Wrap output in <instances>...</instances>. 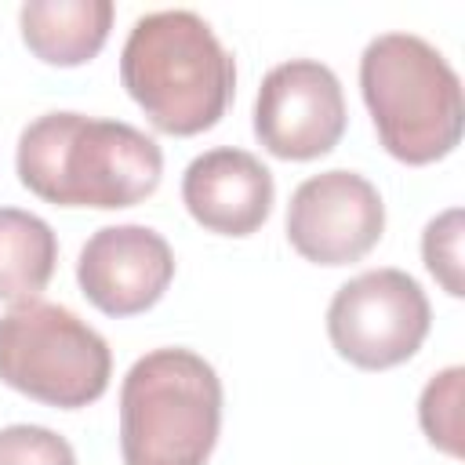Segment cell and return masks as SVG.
<instances>
[{"instance_id":"12","label":"cell","mask_w":465,"mask_h":465,"mask_svg":"<svg viewBox=\"0 0 465 465\" xmlns=\"http://www.w3.org/2000/svg\"><path fill=\"white\" fill-rule=\"evenodd\" d=\"M54 229L22 207H0V302H33L54 276Z\"/></svg>"},{"instance_id":"1","label":"cell","mask_w":465,"mask_h":465,"mask_svg":"<svg viewBox=\"0 0 465 465\" xmlns=\"http://www.w3.org/2000/svg\"><path fill=\"white\" fill-rule=\"evenodd\" d=\"M15 167L22 185L54 207L116 211L160 185L163 153L124 120L44 113L22 131Z\"/></svg>"},{"instance_id":"6","label":"cell","mask_w":465,"mask_h":465,"mask_svg":"<svg viewBox=\"0 0 465 465\" xmlns=\"http://www.w3.org/2000/svg\"><path fill=\"white\" fill-rule=\"evenodd\" d=\"M432 323L429 298L403 269H371L341 283L327 305V334L341 360L385 371L411 360Z\"/></svg>"},{"instance_id":"8","label":"cell","mask_w":465,"mask_h":465,"mask_svg":"<svg viewBox=\"0 0 465 465\" xmlns=\"http://www.w3.org/2000/svg\"><path fill=\"white\" fill-rule=\"evenodd\" d=\"M385 229L378 189L356 171H323L305 178L287 203V240L316 265L360 262Z\"/></svg>"},{"instance_id":"4","label":"cell","mask_w":465,"mask_h":465,"mask_svg":"<svg viewBox=\"0 0 465 465\" xmlns=\"http://www.w3.org/2000/svg\"><path fill=\"white\" fill-rule=\"evenodd\" d=\"M222 429V381L193 349H153L120 385L124 465H203Z\"/></svg>"},{"instance_id":"14","label":"cell","mask_w":465,"mask_h":465,"mask_svg":"<svg viewBox=\"0 0 465 465\" xmlns=\"http://www.w3.org/2000/svg\"><path fill=\"white\" fill-rule=\"evenodd\" d=\"M421 254H425L429 272L443 283V291L450 298H461L465 287H461V211L458 207L443 211L440 218L425 225Z\"/></svg>"},{"instance_id":"7","label":"cell","mask_w":465,"mask_h":465,"mask_svg":"<svg viewBox=\"0 0 465 465\" xmlns=\"http://www.w3.org/2000/svg\"><path fill=\"white\" fill-rule=\"evenodd\" d=\"M254 134L280 160H316L345 134L338 76L312 58H291L265 73L254 98Z\"/></svg>"},{"instance_id":"10","label":"cell","mask_w":465,"mask_h":465,"mask_svg":"<svg viewBox=\"0 0 465 465\" xmlns=\"http://www.w3.org/2000/svg\"><path fill=\"white\" fill-rule=\"evenodd\" d=\"M272 174L269 167L232 145L200 153L182 174V200L189 214L218 236H251L272 211Z\"/></svg>"},{"instance_id":"13","label":"cell","mask_w":465,"mask_h":465,"mask_svg":"<svg viewBox=\"0 0 465 465\" xmlns=\"http://www.w3.org/2000/svg\"><path fill=\"white\" fill-rule=\"evenodd\" d=\"M461 378H465L461 367L440 371L425 385L418 403V418L429 443L447 454H461Z\"/></svg>"},{"instance_id":"5","label":"cell","mask_w":465,"mask_h":465,"mask_svg":"<svg viewBox=\"0 0 465 465\" xmlns=\"http://www.w3.org/2000/svg\"><path fill=\"white\" fill-rule=\"evenodd\" d=\"M113 352L73 309L22 302L0 316V381L47 407L76 411L109 389Z\"/></svg>"},{"instance_id":"2","label":"cell","mask_w":465,"mask_h":465,"mask_svg":"<svg viewBox=\"0 0 465 465\" xmlns=\"http://www.w3.org/2000/svg\"><path fill=\"white\" fill-rule=\"evenodd\" d=\"M120 84L156 131L189 138L225 116L236 62L196 11H153L124 40Z\"/></svg>"},{"instance_id":"11","label":"cell","mask_w":465,"mask_h":465,"mask_svg":"<svg viewBox=\"0 0 465 465\" xmlns=\"http://www.w3.org/2000/svg\"><path fill=\"white\" fill-rule=\"evenodd\" d=\"M25 47L47 65L91 62L113 29L109 0H29L18 11Z\"/></svg>"},{"instance_id":"3","label":"cell","mask_w":465,"mask_h":465,"mask_svg":"<svg viewBox=\"0 0 465 465\" xmlns=\"http://www.w3.org/2000/svg\"><path fill=\"white\" fill-rule=\"evenodd\" d=\"M360 91L378 142L396 160L421 167L461 142V80L429 40L414 33L374 36L360 58Z\"/></svg>"},{"instance_id":"9","label":"cell","mask_w":465,"mask_h":465,"mask_svg":"<svg viewBox=\"0 0 465 465\" xmlns=\"http://www.w3.org/2000/svg\"><path fill=\"white\" fill-rule=\"evenodd\" d=\"M84 298L105 316H134L153 309L174 280V254L149 225H105L76 258Z\"/></svg>"},{"instance_id":"15","label":"cell","mask_w":465,"mask_h":465,"mask_svg":"<svg viewBox=\"0 0 465 465\" xmlns=\"http://www.w3.org/2000/svg\"><path fill=\"white\" fill-rule=\"evenodd\" d=\"M0 465H76V454L44 425H7L0 429Z\"/></svg>"}]
</instances>
